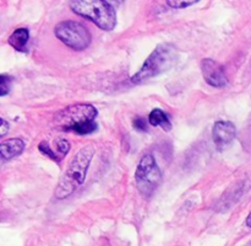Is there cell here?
Wrapping results in <instances>:
<instances>
[{"label":"cell","instance_id":"cell-1","mask_svg":"<svg viewBox=\"0 0 251 246\" xmlns=\"http://www.w3.org/2000/svg\"><path fill=\"white\" fill-rule=\"evenodd\" d=\"M98 111L90 103H75L59 110L53 117V127L61 132L90 134L98 128L96 117Z\"/></svg>","mask_w":251,"mask_h":246},{"label":"cell","instance_id":"cell-2","mask_svg":"<svg viewBox=\"0 0 251 246\" xmlns=\"http://www.w3.org/2000/svg\"><path fill=\"white\" fill-rule=\"evenodd\" d=\"M96 149L92 144L81 148L69 162L68 169L61 175L60 180L54 191V196L58 199H65L74 193L85 182L88 167L93 159Z\"/></svg>","mask_w":251,"mask_h":246},{"label":"cell","instance_id":"cell-3","mask_svg":"<svg viewBox=\"0 0 251 246\" xmlns=\"http://www.w3.org/2000/svg\"><path fill=\"white\" fill-rule=\"evenodd\" d=\"M176 62V49L171 43H161L153 49L141 68L131 76L132 84H144L168 71Z\"/></svg>","mask_w":251,"mask_h":246},{"label":"cell","instance_id":"cell-4","mask_svg":"<svg viewBox=\"0 0 251 246\" xmlns=\"http://www.w3.org/2000/svg\"><path fill=\"white\" fill-rule=\"evenodd\" d=\"M69 7L78 16L90 20L103 31H113L117 26V12L113 5L103 0H73Z\"/></svg>","mask_w":251,"mask_h":246},{"label":"cell","instance_id":"cell-5","mask_svg":"<svg viewBox=\"0 0 251 246\" xmlns=\"http://www.w3.org/2000/svg\"><path fill=\"white\" fill-rule=\"evenodd\" d=\"M135 182L144 198L149 199L162 182V171L152 154H145L135 171Z\"/></svg>","mask_w":251,"mask_h":246},{"label":"cell","instance_id":"cell-6","mask_svg":"<svg viewBox=\"0 0 251 246\" xmlns=\"http://www.w3.org/2000/svg\"><path fill=\"white\" fill-rule=\"evenodd\" d=\"M54 34L59 41L74 51H83L91 44V32L85 25L74 20H64L56 24Z\"/></svg>","mask_w":251,"mask_h":246},{"label":"cell","instance_id":"cell-7","mask_svg":"<svg viewBox=\"0 0 251 246\" xmlns=\"http://www.w3.org/2000/svg\"><path fill=\"white\" fill-rule=\"evenodd\" d=\"M201 71L202 76L208 85L213 88H223L227 85L228 78L226 74V69L220 62L212 58H203L201 61Z\"/></svg>","mask_w":251,"mask_h":246},{"label":"cell","instance_id":"cell-8","mask_svg":"<svg viewBox=\"0 0 251 246\" xmlns=\"http://www.w3.org/2000/svg\"><path fill=\"white\" fill-rule=\"evenodd\" d=\"M235 135H237V127L230 121H217L213 124L212 139L220 150L228 147L235 139Z\"/></svg>","mask_w":251,"mask_h":246},{"label":"cell","instance_id":"cell-9","mask_svg":"<svg viewBox=\"0 0 251 246\" xmlns=\"http://www.w3.org/2000/svg\"><path fill=\"white\" fill-rule=\"evenodd\" d=\"M25 150V142L21 138H11V139L2 140L0 144V156L4 161L14 159L17 155L22 154Z\"/></svg>","mask_w":251,"mask_h":246},{"label":"cell","instance_id":"cell-10","mask_svg":"<svg viewBox=\"0 0 251 246\" xmlns=\"http://www.w3.org/2000/svg\"><path fill=\"white\" fill-rule=\"evenodd\" d=\"M29 41V31L26 27H20L16 29L9 36V42L10 46L17 52H25L27 49V44Z\"/></svg>","mask_w":251,"mask_h":246},{"label":"cell","instance_id":"cell-11","mask_svg":"<svg viewBox=\"0 0 251 246\" xmlns=\"http://www.w3.org/2000/svg\"><path fill=\"white\" fill-rule=\"evenodd\" d=\"M149 123L153 127H162L163 130L169 132L172 129V123L167 113L161 108H153L149 115Z\"/></svg>","mask_w":251,"mask_h":246},{"label":"cell","instance_id":"cell-12","mask_svg":"<svg viewBox=\"0 0 251 246\" xmlns=\"http://www.w3.org/2000/svg\"><path fill=\"white\" fill-rule=\"evenodd\" d=\"M55 149H56V156H58V160L60 161L61 159L68 155L69 150H70V143L68 142L64 138H60L55 142Z\"/></svg>","mask_w":251,"mask_h":246},{"label":"cell","instance_id":"cell-13","mask_svg":"<svg viewBox=\"0 0 251 246\" xmlns=\"http://www.w3.org/2000/svg\"><path fill=\"white\" fill-rule=\"evenodd\" d=\"M12 84V76L7 75V74H1L0 75V96L4 97L11 90Z\"/></svg>","mask_w":251,"mask_h":246},{"label":"cell","instance_id":"cell-14","mask_svg":"<svg viewBox=\"0 0 251 246\" xmlns=\"http://www.w3.org/2000/svg\"><path fill=\"white\" fill-rule=\"evenodd\" d=\"M199 2V0H167V5L173 9H186Z\"/></svg>","mask_w":251,"mask_h":246},{"label":"cell","instance_id":"cell-15","mask_svg":"<svg viewBox=\"0 0 251 246\" xmlns=\"http://www.w3.org/2000/svg\"><path fill=\"white\" fill-rule=\"evenodd\" d=\"M38 149H39V152L43 153V154L47 155V156H48V157H50L51 160H54V161L59 162L58 156H56V153L54 152L53 149H51L50 145H49L48 142L43 140V142L39 143V144H38Z\"/></svg>","mask_w":251,"mask_h":246},{"label":"cell","instance_id":"cell-16","mask_svg":"<svg viewBox=\"0 0 251 246\" xmlns=\"http://www.w3.org/2000/svg\"><path fill=\"white\" fill-rule=\"evenodd\" d=\"M134 128L137 130H142V132H146L147 130V121L142 117H137L134 120Z\"/></svg>","mask_w":251,"mask_h":246},{"label":"cell","instance_id":"cell-17","mask_svg":"<svg viewBox=\"0 0 251 246\" xmlns=\"http://www.w3.org/2000/svg\"><path fill=\"white\" fill-rule=\"evenodd\" d=\"M10 128V124L9 122H7L6 120H4V118H1V128H0V137L4 138L5 134L7 133V130H9Z\"/></svg>","mask_w":251,"mask_h":246},{"label":"cell","instance_id":"cell-18","mask_svg":"<svg viewBox=\"0 0 251 246\" xmlns=\"http://www.w3.org/2000/svg\"><path fill=\"white\" fill-rule=\"evenodd\" d=\"M247 225L249 226V228H251V212H250L249 215H248V218H247Z\"/></svg>","mask_w":251,"mask_h":246},{"label":"cell","instance_id":"cell-19","mask_svg":"<svg viewBox=\"0 0 251 246\" xmlns=\"http://www.w3.org/2000/svg\"><path fill=\"white\" fill-rule=\"evenodd\" d=\"M245 246H251V243H249V244H248V245H245Z\"/></svg>","mask_w":251,"mask_h":246}]
</instances>
